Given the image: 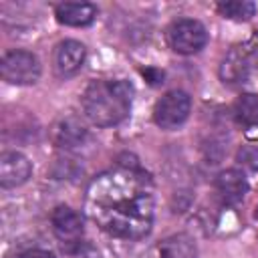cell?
Masks as SVG:
<instances>
[{
	"instance_id": "ac0fdd59",
	"label": "cell",
	"mask_w": 258,
	"mask_h": 258,
	"mask_svg": "<svg viewBox=\"0 0 258 258\" xmlns=\"http://www.w3.org/2000/svg\"><path fill=\"white\" fill-rule=\"evenodd\" d=\"M18 258H54V254H52V252H48V250L32 248V250H26V252H22Z\"/></svg>"
},
{
	"instance_id": "7c38bea8",
	"label": "cell",
	"mask_w": 258,
	"mask_h": 258,
	"mask_svg": "<svg viewBox=\"0 0 258 258\" xmlns=\"http://www.w3.org/2000/svg\"><path fill=\"white\" fill-rule=\"evenodd\" d=\"M248 191V179L240 169H224L216 177V194L224 204H238Z\"/></svg>"
},
{
	"instance_id": "8fae6325",
	"label": "cell",
	"mask_w": 258,
	"mask_h": 258,
	"mask_svg": "<svg viewBox=\"0 0 258 258\" xmlns=\"http://www.w3.org/2000/svg\"><path fill=\"white\" fill-rule=\"evenodd\" d=\"M50 139L60 149H73L83 145V141L87 139V127L81 123V119L67 115L54 121V125L50 127Z\"/></svg>"
},
{
	"instance_id": "7a4b0ae2",
	"label": "cell",
	"mask_w": 258,
	"mask_h": 258,
	"mask_svg": "<svg viewBox=\"0 0 258 258\" xmlns=\"http://www.w3.org/2000/svg\"><path fill=\"white\" fill-rule=\"evenodd\" d=\"M133 87L127 81H93L83 97V111L97 127H111L121 123L131 111Z\"/></svg>"
},
{
	"instance_id": "9a60e30c",
	"label": "cell",
	"mask_w": 258,
	"mask_h": 258,
	"mask_svg": "<svg viewBox=\"0 0 258 258\" xmlns=\"http://www.w3.org/2000/svg\"><path fill=\"white\" fill-rule=\"evenodd\" d=\"M216 10L230 20H250L256 14V4L248 0H230L216 4Z\"/></svg>"
},
{
	"instance_id": "9c48e42d",
	"label": "cell",
	"mask_w": 258,
	"mask_h": 258,
	"mask_svg": "<svg viewBox=\"0 0 258 258\" xmlns=\"http://www.w3.org/2000/svg\"><path fill=\"white\" fill-rule=\"evenodd\" d=\"M139 258H198V248L187 234H173L149 246Z\"/></svg>"
},
{
	"instance_id": "d6986e66",
	"label": "cell",
	"mask_w": 258,
	"mask_h": 258,
	"mask_svg": "<svg viewBox=\"0 0 258 258\" xmlns=\"http://www.w3.org/2000/svg\"><path fill=\"white\" fill-rule=\"evenodd\" d=\"M254 216H256V220H258V208H256V214H254Z\"/></svg>"
},
{
	"instance_id": "e0dca14e",
	"label": "cell",
	"mask_w": 258,
	"mask_h": 258,
	"mask_svg": "<svg viewBox=\"0 0 258 258\" xmlns=\"http://www.w3.org/2000/svg\"><path fill=\"white\" fill-rule=\"evenodd\" d=\"M139 73H141V77H143L149 85H153V87L161 85V83H163V77H165V73H163L161 69H155V67H145V69H141Z\"/></svg>"
},
{
	"instance_id": "4fadbf2b",
	"label": "cell",
	"mask_w": 258,
	"mask_h": 258,
	"mask_svg": "<svg viewBox=\"0 0 258 258\" xmlns=\"http://www.w3.org/2000/svg\"><path fill=\"white\" fill-rule=\"evenodd\" d=\"M54 16L67 26H89L97 16V6L91 2H60L54 8Z\"/></svg>"
},
{
	"instance_id": "3957f363",
	"label": "cell",
	"mask_w": 258,
	"mask_h": 258,
	"mask_svg": "<svg viewBox=\"0 0 258 258\" xmlns=\"http://www.w3.org/2000/svg\"><path fill=\"white\" fill-rule=\"evenodd\" d=\"M167 44L177 54H196L208 42V30L200 20L194 18H179L173 20L165 32Z\"/></svg>"
},
{
	"instance_id": "5b68a950",
	"label": "cell",
	"mask_w": 258,
	"mask_h": 258,
	"mask_svg": "<svg viewBox=\"0 0 258 258\" xmlns=\"http://www.w3.org/2000/svg\"><path fill=\"white\" fill-rule=\"evenodd\" d=\"M0 75L10 85H34L40 79V62L28 50H10L2 56Z\"/></svg>"
},
{
	"instance_id": "52a82bcc",
	"label": "cell",
	"mask_w": 258,
	"mask_h": 258,
	"mask_svg": "<svg viewBox=\"0 0 258 258\" xmlns=\"http://www.w3.org/2000/svg\"><path fill=\"white\" fill-rule=\"evenodd\" d=\"M50 224H52V232L60 240L64 252L83 242L81 240L83 238V232H85L83 216L79 212H75L73 208H69V206H56L52 210V214H50Z\"/></svg>"
},
{
	"instance_id": "ba28073f",
	"label": "cell",
	"mask_w": 258,
	"mask_h": 258,
	"mask_svg": "<svg viewBox=\"0 0 258 258\" xmlns=\"http://www.w3.org/2000/svg\"><path fill=\"white\" fill-rule=\"evenodd\" d=\"M85 44L79 42V40H62L56 44L54 48V54H52V69L56 73V77L60 79H67V77H73L85 62Z\"/></svg>"
},
{
	"instance_id": "30bf717a",
	"label": "cell",
	"mask_w": 258,
	"mask_h": 258,
	"mask_svg": "<svg viewBox=\"0 0 258 258\" xmlns=\"http://www.w3.org/2000/svg\"><path fill=\"white\" fill-rule=\"evenodd\" d=\"M32 173L28 157L20 151H4L0 155V183L2 187L22 185Z\"/></svg>"
},
{
	"instance_id": "8992f818",
	"label": "cell",
	"mask_w": 258,
	"mask_h": 258,
	"mask_svg": "<svg viewBox=\"0 0 258 258\" xmlns=\"http://www.w3.org/2000/svg\"><path fill=\"white\" fill-rule=\"evenodd\" d=\"M256 62V42H244V44H236L232 46L226 56L220 62V79L228 85H238L244 83Z\"/></svg>"
},
{
	"instance_id": "277c9868",
	"label": "cell",
	"mask_w": 258,
	"mask_h": 258,
	"mask_svg": "<svg viewBox=\"0 0 258 258\" xmlns=\"http://www.w3.org/2000/svg\"><path fill=\"white\" fill-rule=\"evenodd\" d=\"M189 111H191L189 95L185 91L173 89V91H167L155 103L153 121H155L157 127H161L165 131H171V129H177L179 125L185 123V119L189 117Z\"/></svg>"
},
{
	"instance_id": "2e32d148",
	"label": "cell",
	"mask_w": 258,
	"mask_h": 258,
	"mask_svg": "<svg viewBox=\"0 0 258 258\" xmlns=\"http://www.w3.org/2000/svg\"><path fill=\"white\" fill-rule=\"evenodd\" d=\"M238 165L248 171H258V147L256 145H242L236 153Z\"/></svg>"
},
{
	"instance_id": "5bb4252c",
	"label": "cell",
	"mask_w": 258,
	"mask_h": 258,
	"mask_svg": "<svg viewBox=\"0 0 258 258\" xmlns=\"http://www.w3.org/2000/svg\"><path fill=\"white\" fill-rule=\"evenodd\" d=\"M232 113H234V119L238 125H242L246 129L258 127V97L252 93L240 95L232 107Z\"/></svg>"
},
{
	"instance_id": "6da1fadb",
	"label": "cell",
	"mask_w": 258,
	"mask_h": 258,
	"mask_svg": "<svg viewBox=\"0 0 258 258\" xmlns=\"http://www.w3.org/2000/svg\"><path fill=\"white\" fill-rule=\"evenodd\" d=\"M87 216L109 236L141 240L151 232L155 216L153 181L133 161H117L91 179L85 194Z\"/></svg>"
}]
</instances>
